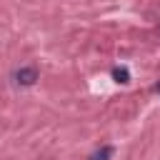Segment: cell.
I'll list each match as a JSON object with an SVG mask.
<instances>
[{
    "mask_svg": "<svg viewBox=\"0 0 160 160\" xmlns=\"http://www.w3.org/2000/svg\"><path fill=\"white\" fill-rule=\"evenodd\" d=\"M112 78H115V82H130V72L125 68H115L112 70Z\"/></svg>",
    "mask_w": 160,
    "mask_h": 160,
    "instance_id": "obj_2",
    "label": "cell"
},
{
    "mask_svg": "<svg viewBox=\"0 0 160 160\" xmlns=\"http://www.w3.org/2000/svg\"><path fill=\"white\" fill-rule=\"evenodd\" d=\"M15 78H18L20 85H32V82L38 80V70H35V68H20Z\"/></svg>",
    "mask_w": 160,
    "mask_h": 160,
    "instance_id": "obj_1",
    "label": "cell"
},
{
    "mask_svg": "<svg viewBox=\"0 0 160 160\" xmlns=\"http://www.w3.org/2000/svg\"><path fill=\"white\" fill-rule=\"evenodd\" d=\"M110 155H112V148H100V150H98V152H95L90 160H108Z\"/></svg>",
    "mask_w": 160,
    "mask_h": 160,
    "instance_id": "obj_3",
    "label": "cell"
},
{
    "mask_svg": "<svg viewBox=\"0 0 160 160\" xmlns=\"http://www.w3.org/2000/svg\"><path fill=\"white\" fill-rule=\"evenodd\" d=\"M158 90H160V85H158Z\"/></svg>",
    "mask_w": 160,
    "mask_h": 160,
    "instance_id": "obj_4",
    "label": "cell"
}]
</instances>
